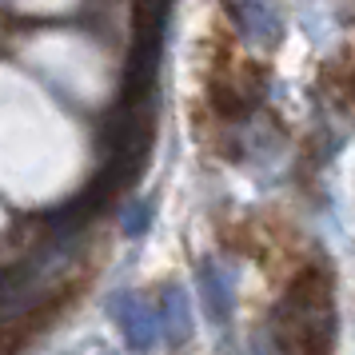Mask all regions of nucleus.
Here are the masks:
<instances>
[{"label": "nucleus", "mask_w": 355, "mask_h": 355, "mask_svg": "<svg viewBox=\"0 0 355 355\" xmlns=\"http://www.w3.org/2000/svg\"><path fill=\"white\" fill-rule=\"evenodd\" d=\"M336 304L320 268H304L275 311V343L284 355H331Z\"/></svg>", "instance_id": "nucleus-1"}]
</instances>
